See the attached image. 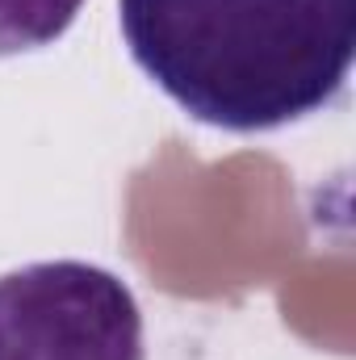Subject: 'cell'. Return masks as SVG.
Returning a JSON list of instances; mask_svg holds the SVG:
<instances>
[{"label":"cell","instance_id":"6da1fadb","mask_svg":"<svg viewBox=\"0 0 356 360\" xmlns=\"http://www.w3.org/2000/svg\"><path fill=\"white\" fill-rule=\"evenodd\" d=\"M117 21L155 89L235 134L327 109L356 55V0H117Z\"/></svg>","mask_w":356,"mask_h":360},{"label":"cell","instance_id":"7a4b0ae2","mask_svg":"<svg viewBox=\"0 0 356 360\" xmlns=\"http://www.w3.org/2000/svg\"><path fill=\"white\" fill-rule=\"evenodd\" d=\"M0 360H143L139 302L96 264H25L0 276Z\"/></svg>","mask_w":356,"mask_h":360},{"label":"cell","instance_id":"3957f363","mask_svg":"<svg viewBox=\"0 0 356 360\" xmlns=\"http://www.w3.org/2000/svg\"><path fill=\"white\" fill-rule=\"evenodd\" d=\"M84 0H0V55L51 46L72 30Z\"/></svg>","mask_w":356,"mask_h":360}]
</instances>
